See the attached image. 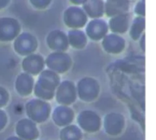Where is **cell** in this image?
Segmentation results:
<instances>
[{
    "instance_id": "1",
    "label": "cell",
    "mask_w": 156,
    "mask_h": 140,
    "mask_svg": "<svg viewBox=\"0 0 156 140\" xmlns=\"http://www.w3.org/2000/svg\"><path fill=\"white\" fill-rule=\"evenodd\" d=\"M16 131L18 135L25 140H34L38 135L35 124L27 120H21L17 126Z\"/></svg>"
},
{
    "instance_id": "2",
    "label": "cell",
    "mask_w": 156,
    "mask_h": 140,
    "mask_svg": "<svg viewBox=\"0 0 156 140\" xmlns=\"http://www.w3.org/2000/svg\"><path fill=\"white\" fill-rule=\"evenodd\" d=\"M82 113L79 118V123L82 128L88 132L97 131L99 128V118L96 114H91V112Z\"/></svg>"
},
{
    "instance_id": "3",
    "label": "cell",
    "mask_w": 156,
    "mask_h": 140,
    "mask_svg": "<svg viewBox=\"0 0 156 140\" xmlns=\"http://www.w3.org/2000/svg\"><path fill=\"white\" fill-rule=\"evenodd\" d=\"M123 119L121 116H107L105 119V129L107 132L116 135L121 132L123 127Z\"/></svg>"
},
{
    "instance_id": "4",
    "label": "cell",
    "mask_w": 156,
    "mask_h": 140,
    "mask_svg": "<svg viewBox=\"0 0 156 140\" xmlns=\"http://www.w3.org/2000/svg\"><path fill=\"white\" fill-rule=\"evenodd\" d=\"M62 140H80L81 132L76 126H71L65 128L61 132Z\"/></svg>"
},
{
    "instance_id": "5",
    "label": "cell",
    "mask_w": 156,
    "mask_h": 140,
    "mask_svg": "<svg viewBox=\"0 0 156 140\" xmlns=\"http://www.w3.org/2000/svg\"><path fill=\"white\" fill-rule=\"evenodd\" d=\"M6 123V117L5 113L0 110V129H2Z\"/></svg>"
},
{
    "instance_id": "6",
    "label": "cell",
    "mask_w": 156,
    "mask_h": 140,
    "mask_svg": "<svg viewBox=\"0 0 156 140\" xmlns=\"http://www.w3.org/2000/svg\"><path fill=\"white\" fill-rule=\"evenodd\" d=\"M2 88H0V106H2L5 101V91L2 90Z\"/></svg>"
},
{
    "instance_id": "7",
    "label": "cell",
    "mask_w": 156,
    "mask_h": 140,
    "mask_svg": "<svg viewBox=\"0 0 156 140\" xmlns=\"http://www.w3.org/2000/svg\"><path fill=\"white\" fill-rule=\"evenodd\" d=\"M5 1H3V0H0V8L3 7V6H5Z\"/></svg>"
},
{
    "instance_id": "8",
    "label": "cell",
    "mask_w": 156,
    "mask_h": 140,
    "mask_svg": "<svg viewBox=\"0 0 156 140\" xmlns=\"http://www.w3.org/2000/svg\"><path fill=\"white\" fill-rule=\"evenodd\" d=\"M8 140H21V139L18 138H16V137H12V138H9Z\"/></svg>"
}]
</instances>
